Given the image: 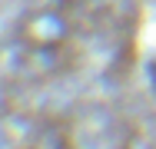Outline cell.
Returning a JSON list of instances; mask_svg holds the SVG:
<instances>
[{
    "instance_id": "cell-1",
    "label": "cell",
    "mask_w": 156,
    "mask_h": 149,
    "mask_svg": "<svg viewBox=\"0 0 156 149\" xmlns=\"http://www.w3.org/2000/svg\"><path fill=\"white\" fill-rule=\"evenodd\" d=\"M153 83H156V63H153Z\"/></svg>"
}]
</instances>
